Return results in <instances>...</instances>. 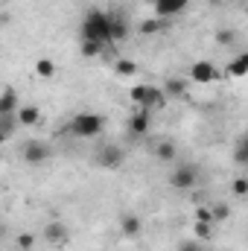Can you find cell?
<instances>
[{
    "instance_id": "cell-4",
    "label": "cell",
    "mask_w": 248,
    "mask_h": 251,
    "mask_svg": "<svg viewBox=\"0 0 248 251\" xmlns=\"http://www.w3.org/2000/svg\"><path fill=\"white\" fill-rule=\"evenodd\" d=\"M91 164L99 167V170H120L125 164V149H120L117 143H102V146L94 149Z\"/></svg>"
},
{
    "instance_id": "cell-9",
    "label": "cell",
    "mask_w": 248,
    "mask_h": 251,
    "mask_svg": "<svg viewBox=\"0 0 248 251\" xmlns=\"http://www.w3.org/2000/svg\"><path fill=\"white\" fill-rule=\"evenodd\" d=\"M41 237H44V243H50V246H64V243L70 240V228L64 225L62 219H50V222L44 225Z\"/></svg>"
},
{
    "instance_id": "cell-1",
    "label": "cell",
    "mask_w": 248,
    "mask_h": 251,
    "mask_svg": "<svg viewBox=\"0 0 248 251\" xmlns=\"http://www.w3.org/2000/svg\"><path fill=\"white\" fill-rule=\"evenodd\" d=\"M82 41H99V44H111V18L105 9H88L82 18Z\"/></svg>"
},
{
    "instance_id": "cell-28",
    "label": "cell",
    "mask_w": 248,
    "mask_h": 251,
    "mask_svg": "<svg viewBox=\"0 0 248 251\" xmlns=\"http://www.w3.org/2000/svg\"><path fill=\"white\" fill-rule=\"evenodd\" d=\"M196 222H210V225H216V222H213L210 204H198V207H196Z\"/></svg>"
},
{
    "instance_id": "cell-15",
    "label": "cell",
    "mask_w": 248,
    "mask_h": 251,
    "mask_svg": "<svg viewBox=\"0 0 248 251\" xmlns=\"http://www.w3.org/2000/svg\"><path fill=\"white\" fill-rule=\"evenodd\" d=\"M170 29V21L167 18H149V21H140V35H146V38H152V35H161V32H167Z\"/></svg>"
},
{
    "instance_id": "cell-2",
    "label": "cell",
    "mask_w": 248,
    "mask_h": 251,
    "mask_svg": "<svg viewBox=\"0 0 248 251\" xmlns=\"http://www.w3.org/2000/svg\"><path fill=\"white\" fill-rule=\"evenodd\" d=\"M102 128H105V117L97 114V111H79L67 123V131L73 137H82V140H91V137L102 134Z\"/></svg>"
},
{
    "instance_id": "cell-6",
    "label": "cell",
    "mask_w": 248,
    "mask_h": 251,
    "mask_svg": "<svg viewBox=\"0 0 248 251\" xmlns=\"http://www.w3.org/2000/svg\"><path fill=\"white\" fill-rule=\"evenodd\" d=\"M21 158H24V164H29V167L47 164V161L53 158V146H50L47 140H26V143L21 146Z\"/></svg>"
},
{
    "instance_id": "cell-29",
    "label": "cell",
    "mask_w": 248,
    "mask_h": 251,
    "mask_svg": "<svg viewBox=\"0 0 248 251\" xmlns=\"http://www.w3.org/2000/svg\"><path fill=\"white\" fill-rule=\"evenodd\" d=\"M231 193L240 196V199H248V178H234L231 181Z\"/></svg>"
},
{
    "instance_id": "cell-19",
    "label": "cell",
    "mask_w": 248,
    "mask_h": 251,
    "mask_svg": "<svg viewBox=\"0 0 248 251\" xmlns=\"http://www.w3.org/2000/svg\"><path fill=\"white\" fill-rule=\"evenodd\" d=\"M21 126V117L18 114H0V140H9Z\"/></svg>"
},
{
    "instance_id": "cell-10",
    "label": "cell",
    "mask_w": 248,
    "mask_h": 251,
    "mask_svg": "<svg viewBox=\"0 0 248 251\" xmlns=\"http://www.w3.org/2000/svg\"><path fill=\"white\" fill-rule=\"evenodd\" d=\"M108 18H111V41L114 44H120L125 41L128 35H131V26H128V18H125L120 9H111L108 12Z\"/></svg>"
},
{
    "instance_id": "cell-25",
    "label": "cell",
    "mask_w": 248,
    "mask_h": 251,
    "mask_svg": "<svg viewBox=\"0 0 248 251\" xmlns=\"http://www.w3.org/2000/svg\"><path fill=\"white\" fill-rule=\"evenodd\" d=\"M193 237L201 240V243H210V240H213V225H210V222H196V225H193Z\"/></svg>"
},
{
    "instance_id": "cell-14",
    "label": "cell",
    "mask_w": 248,
    "mask_h": 251,
    "mask_svg": "<svg viewBox=\"0 0 248 251\" xmlns=\"http://www.w3.org/2000/svg\"><path fill=\"white\" fill-rule=\"evenodd\" d=\"M21 97H18V91L12 88V85H6L3 88V94H0V114H18L21 111Z\"/></svg>"
},
{
    "instance_id": "cell-18",
    "label": "cell",
    "mask_w": 248,
    "mask_h": 251,
    "mask_svg": "<svg viewBox=\"0 0 248 251\" xmlns=\"http://www.w3.org/2000/svg\"><path fill=\"white\" fill-rule=\"evenodd\" d=\"M231 158H234V164H237V167H248V131H243V134L234 140Z\"/></svg>"
},
{
    "instance_id": "cell-26",
    "label": "cell",
    "mask_w": 248,
    "mask_h": 251,
    "mask_svg": "<svg viewBox=\"0 0 248 251\" xmlns=\"http://www.w3.org/2000/svg\"><path fill=\"white\" fill-rule=\"evenodd\" d=\"M35 73H38V79H53V76H56L53 59H38V62H35Z\"/></svg>"
},
{
    "instance_id": "cell-17",
    "label": "cell",
    "mask_w": 248,
    "mask_h": 251,
    "mask_svg": "<svg viewBox=\"0 0 248 251\" xmlns=\"http://www.w3.org/2000/svg\"><path fill=\"white\" fill-rule=\"evenodd\" d=\"M175 155H178L175 140H158V143H155V158H158L161 164H173Z\"/></svg>"
},
{
    "instance_id": "cell-12",
    "label": "cell",
    "mask_w": 248,
    "mask_h": 251,
    "mask_svg": "<svg viewBox=\"0 0 248 251\" xmlns=\"http://www.w3.org/2000/svg\"><path fill=\"white\" fill-rule=\"evenodd\" d=\"M120 234L125 240H140L143 237V219L137 213H123L120 216Z\"/></svg>"
},
{
    "instance_id": "cell-30",
    "label": "cell",
    "mask_w": 248,
    "mask_h": 251,
    "mask_svg": "<svg viewBox=\"0 0 248 251\" xmlns=\"http://www.w3.org/2000/svg\"><path fill=\"white\" fill-rule=\"evenodd\" d=\"M18 249L21 251H32L35 249V237H32V234H18Z\"/></svg>"
},
{
    "instance_id": "cell-24",
    "label": "cell",
    "mask_w": 248,
    "mask_h": 251,
    "mask_svg": "<svg viewBox=\"0 0 248 251\" xmlns=\"http://www.w3.org/2000/svg\"><path fill=\"white\" fill-rule=\"evenodd\" d=\"M210 210H213V222H216V225L228 222V216H231V207H228L225 201H210Z\"/></svg>"
},
{
    "instance_id": "cell-32",
    "label": "cell",
    "mask_w": 248,
    "mask_h": 251,
    "mask_svg": "<svg viewBox=\"0 0 248 251\" xmlns=\"http://www.w3.org/2000/svg\"><path fill=\"white\" fill-rule=\"evenodd\" d=\"M246 15H248V0H246Z\"/></svg>"
},
{
    "instance_id": "cell-21",
    "label": "cell",
    "mask_w": 248,
    "mask_h": 251,
    "mask_svg": "<svg viewBox=\"0 0 248 251\" xmlns=\"http://www.w3.org/2000/svg\"><path fill=\"white\" fill-rule=\"evenodd\" d=\"M114 73L128 79V76H137L140 67H137V62H131V59H117V62H114Z\"/></svg>"
},
{
    "instance_id": "cell-5",
    "label": "cell",
    "mask_w": 248,
    "mask_h": 251,
    "mask_svg": "<svg viewBox=\"0 0 248 251\" xmlns=\"http://www.w3.org/2000/svg\"><path fill=\"white\" fill-rule=\"evenodd\" d=\"M196 184H198V167L196 164H178L170 173V187L173 190L190 193V190H196Z\"/></svg>"
},
{
    "instance_id": "cell-16",
    "label": "cell",
    "mask_w": 248,
    "mask_h": 251,
    "mask_svg": "<svg viewBox=\"0 0 248 251\" xmlns=\"http://www.w3.org/2000/svg\"><path fill=\"white\" fill-rule=\"evenodd\" d=\"M231 79H243V76H248V50H243V53H237L231 62H228V70H225Z\"/></svg>"
},
{
    "instance_id": "cell-8",
    "label": "cell",
    "mask_w": 248,
    "mask_h": 251,
    "mask_svg": "<svg viewBox=\"0 0 248 251\" xmlns=\"http://www.w3.org/2000/svg\"><path fill=\"white\" fill-rule=\"evenodd\" d=\"M125 128H128L131 137L149 134V128H152V111H149V108H134V114L125 120Z\"/></svg>"
},
{
    "instance_id": "cell-23",
    "label": "cell",
    "mask_w": 248,
    "mask_h": 251,
    "mask_svg": "<svg viewBox=\"0 0 248 251\" xmlns=\"http://www.w3.org/2000/svg\"><path fill=\"white\" fill-rule=\"evenodd\" d=\"M79 50H82V56H85V59H97V56H102L105 44H99V41H82V44H79Z\"/></svg>"
},
{
    "instance_id": "cell-20",
    "label": "cell",
    "mask_w": 248,
    "mask_h": 251,
    "mask_svg": "<svg viewBox=\"0 0 248 251\" xmlns=\"http://www.w3.org/2000/svg\"><path fill=\"white\" fill-rule=\"evenodd\" d=\"M213 38H216L219 47H234V44H237V32H234L231 26H219V29L213 32Z\"/></svg>"
},
{
    "instance_id": "cell-3",
    "label": "cell",
    "mask_w": 248,
    "mask_h": 251,
    "mask_svg": "<svg viewBox=\"0 0 248 251\" xmlns=\"http://www.w3.org/2000/svg\"><path fill=\"white\" fill-rule=\"evenodd\" d=\"M128 97H131V102H134L137 108H149V111L164 108V105H167V100H170V97L164 94V88H158V85H146V82L131 85Z\"/></svg>"
},
{
    "instance_id": "cell-22",
    "label": "cell",
    "mask_w": 248,
    "mask_h": 251,
    "mask_svg": "<svg viewBox=\"0 0 248 251\" xmlns=\"http://www.w3.org/2000/svg\"><path fill=\"white\" fill-rule=\"evenodd\" d=\"M18 117H21V126H35L38 120H41V111H38L35 105H21Z\"/></svg>"
},
{
    "instance_id": "cell-27",
    "label": "cell",
    "mask_w": 248,
    "mask_h": 251,
    "mask_svg": "<svg viewBox=\"0 0 248 251\" xmlns=\"http://www.w3.org/2000/svg\"><path fill=\"white\" fill-rule=\"evenodd\" d=\"M175 251H207V246H204L201 240L190 237V240H181V243H178V249H175Z\"/></svg>"
},
{
    "instance_id": "cell-7",
    "label": "cell",
    "mask_w": 248,
    "mask_h": 251,
    "mask_svg": "<svg viewBox=\"0 0 248 251\" xmlns=\"http://www.w3.org/2000/svg\"><path fill=\"white\" fill-rule=\"evenodd\" d=\"M187 79H190V82H196V85H210V82H219V79H222V73H219V67L210 62V59H198V62L190 64Z\"/></svg>"
},
{
    "instance_id": "cell-13",
    "label": "cell",
    "mask_w": 248,
    "mask_h": 251,
    "mask_svg": "<svg viewBox=\"0 0 248 251\" xmlns=\"http://www.w3.org/2000/svg\"><path fill=\"white\" fill-rule=\"evenodd\" d=\"M187 91H190V79L187 76H167L164 79V94L170 100H181V97H187Z\"/></svg>"
},
{
    "instance_id": "cell-31",
    "label": "cell",
    "mask_w": 248,
    "mask_h": 251,
    "mask_svg": "<svg viewBox=\"0 0 248 251\" xmlns=\"http://www.w3.org/2000/svg\"><path fill=\"white\" fill-rule=\"evenodd\" d=\"M207 3H210V6H222L225 0H207Z\"/></svg>"
},
{
    "instance_id": "cell-11",
    "label": "cell",
    "mask_w": 248,
    "mask_h": 251,
    "mask_svg": "<svg viewBox=\"0 0 248 251\" xmlns=\"http://www.w3.org/2000/svg\"><path fill=\"white\" fill-rule=\"evenodd\" d=\"M152 3V9H155V15L158 18H175V15H181L187 6H190V0H149Z\"/></svg>"
}]
</instances>
